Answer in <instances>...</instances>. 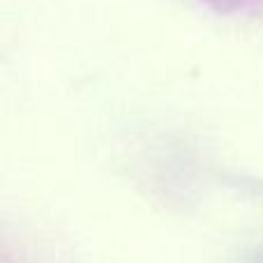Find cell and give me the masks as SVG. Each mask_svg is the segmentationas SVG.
Returning <instances> with one entry per match:
<instances>
[{
	"label": "cell",
	"instance_id": "6da1fadb",
	"mask_svg": "<svg viewBox=\"0 0 263 263\" xmlns=\"http://www.w3.org/2000/svg\"><path fill=\"white\" fill-rule=\"evenodd\" d=\"M205 3L219 14H236L247 9L250 5H254L256 0H205Z\"/></svg>",
	"mask_w": 263,
	"mask_h": 263
}]
</instances>
